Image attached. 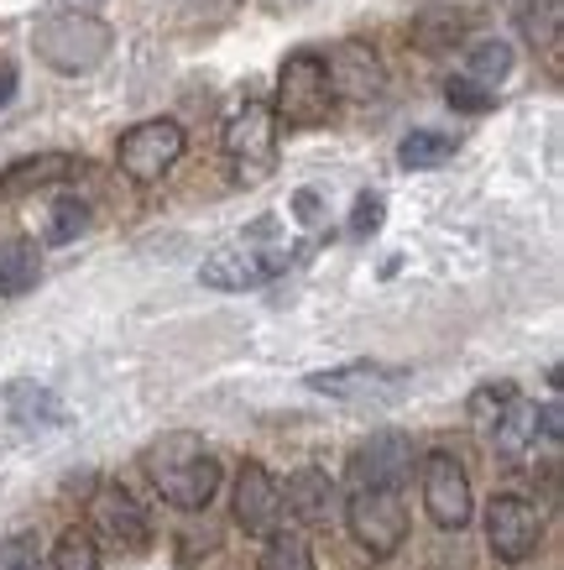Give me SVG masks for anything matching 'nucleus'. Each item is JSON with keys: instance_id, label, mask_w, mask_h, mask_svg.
<instances>
[{"instance_id": "1", "label": "nucleus", "mask_w": 564, "mask_h": 570, "mask_svg": "<svg viewBox=\"0 0 564 570\" xmlns=\"http://www.w3.org/2000/svg\"><path fill=\"white\" fill-rule=\"evenodd\" d=\"M147 476L172 508H184V513H199L215 502L220 492V461L205 450V440H194V434H162L157 445H147Z\"/></svg>"}, {"instance_id": "5", "label": "nucleus", "mask_w": 564, "mask_h": 570, "mask_svg": "<svg viewBox=\"0 0 564 570\" xmlns=\"http://www.w3.org/2000/svg\"><path fill=\"white\" fill-rule=\"evenodd\" d=\"M293 257L298 252H288V246H220L215 257H205V267H199V283L205 288H220V294H246V288H261V283H273V277H283L293 267Z\"/></svg>"}, {"instance_id": "20", "label": "nucleus", "mask_w": 564, "mask_h": 570, "mask_svg": "<svg viewBox=\"0 0 564 570\" xmlns=\"http://www.w3.org/2000/svg\"><path fill=\"white\" fill-rule=\"evenodd\" d=\"M492 440L502 455H523V450L538 440V409L533 403H523V397H513V409L492 424Z\"/></svg>"}, {"instance_id": "11", "label": "nucleus", "mask_w": 564, "mask_h": 570, "mask_svg": "<svg viewBox=\"0 0 564 570\" xmlns=\"http://www.w3.org/2000/svg\"><path fill=\"white\" fill-rule=\"evenodd\" d=\"M345 476H350V492L356 487H387V492H397L413 476V440L397 430H382L372 440H360Z\"/></svg>"}, {"instance_id": "4", "label": "nucleus", "mask_w": 564, "mask_h": 570, "mask_svg": "<svg viewBox=\"0 0 564 570\" xmlns=\"http://www.w3.org/2000/svg\"><path fill=\"white\" fill-rule=\"evenodd\" d=\"M345 523L356 544L372 560H387V554L403 550L408 539V508H403V492H387V487H356L350 502H345Z\"/></svg>"}, {"instance_id": "22", "label": "nucleus", "mask_w": 564, "mask_h": 570, "mask_svg": "<svg viewBox=\"0 0 564 570\" xmlns=\"http://www.w3.org/2000/svg\"><path fill=\"white\" fill-rule=\"evenodd\" d=\"M513 73V48L502 42V37H486L476 48H465V79H476V85H502Z\"/></svg>"}, {"instance_id": "21", "label": "nucleus", "mask_w": 564, "mask_h": 570, "mask_svg": "<svg viewBox=\"0 0 564 570\" xmlns=\"http://www.w3.org/2000/svg\"><path fill=\"white\" fill-rule=\"evenodd\" d=\"M455 147H461V141L449 137V131H413V137H403V147H397V163H403V168H413V174H424V168L449 163V157H455Z\"/></svg>"}, {"instance_id": "15", "label": "nucleus", "mask_w": 564, "mask_h": 570, "mask_svg": "<svg viewBox=\"0 0 564 570\" xmlns=\"http://www.w3.org/2000/svg\"><path fill=\"white\" fill-rule=\"evenodd\" d=\"M6 414L17 419L21 430H58V424H69L63 397L52 393L48 382H32V377H17L6 387Z\"/></svg>"}, {"instance_id": "27", "label": "nucleus", "mask_w": 564, "mask_h": 570, "mask_svg": "<svg viewBox=\"0 0 564 570\" xmlns=\"http://www.w3.org/2000/svg\"><path fill=\"white\" fill-rule=\"evenodd\" d=\"M52 570H100L95 539H89L85 529H69V534L58 539V550H52Z\"/></svg>"}, {"instance_id": "8", "label": "nucleus", "mask_w": 564, "mask_h": 570, "mask_svg": "<svg viewBox=\"0 0 564 570\" xmlns=\"http://www.w3.org/2000/svg\"><path fill=\"white\" fill-rule=\"evenodd\" d=\"M225 157L236 163L240 178H267L277 168V116L267 105H246L225 126Z\"/></svg>"}, {"instance_id": "25", "label": "nucleus", "mask_w": 564, "mask_h": 570, "mask_svg": "<svg viewBox=\"0 0 564 570\" xmlns=\"http://www.w3.org/2000/svg\"><path fill=\"white\" fill-rule=\"evenodd\" d=\"M513 397H517L513 382H486V387H476V393H471V424H481V430L492 434L496 419L513 409Z\"/></svg>"}, {"instance_id": "32", "label": "nucleus", "mask_w": 564, "mask_h": 570, "mask_svg": "<svg viewBox=\"0 0 564 570\" xmlns=\"http://www.w3.org/2000/svg\"><path fill=\"white\" fill-rule=\"evenodd\" d=\"M11 95H17V63H11V58H0V110L11 105Z\"/></svg>"}, {"instance_id": "2", "label": "nucleus", "mask_w": 564, "mask_h": 570, "mask_svg": "<svg viewBox=\"0 0 564 570\" xmlns=\"http://www.w3.org/2000/svg\"><path fill=\"white\" fill-rule=\"evenodd\" d=\"M110 27L100 17H85V11H52L32 27V48L37 58L58 73H89L105 63L110 52Z\"/></svg>"}, {"instance_id": "24", "label": "nucleus", "mask_w": 564, "mask_h": 570, "mask_svg": "<svg viewBox=\"0 0 564 570\" xmlns=\"http://www.w3.org/2000/svg\"><path fill=\"white\" fill-rule=\"evenodd\" d=\"M257 570H314V550H308L304 534H288V529H277L267 539V550H261Z\"/></svg>"}, {"instance_id": "12", "label": "nucleus", "mask_w": 564, "mask_h": 570, "mask_svg": "<svg viewBox=\"0 0 564 570\" xmlns=\"http://www.w3.org/2000/svg\"><path fill=\"white\" fill-rule=\"evenodd\" d=\"M236 523L257 539H273L283 529V487L261 461H246L236 476Z\"/></svg>"}, {"instance_id": "3", "label": "nucleus", "mask_w": 564, "mask_h": 570, "mask_svg": "<svg viewBox=\"0 0 564 570\" xmlns=\"http://www.w3.org/2000/svg\"><path fill=\"white\" fill-rule=\"evenodd\" d=\"M277 121L288 126H325L335 116V89H329L325 58L319 52H293L283 73H277Z\"/></svg>"}, {"instance_id": "26", "label": "nucleus", "mask_w": 564, "mask_h": 570, "mask_svg": "<svg viewBox=\"0 0 564 570\" xmlns=\"http://www.w3.org/2000/svg\"><path fill=\"white\" fill-rule=\"evenodd\" d=\"M89 230V205L85 199H58L48 215V242L52 246H69L73 236H85Z\"/></svg>"}, {"instance_id": "6", "label": "nucleus", "mask_w": 564, "mask_h": 570, "mask_svg": "<svg viewBox=\"0 0 564 570\" xmlns=\"http://www.w3.org/2000/svg\"><path fill=\"white\" fill-rule=\"evenodd\" d=\"M418 476H424L428 519L439 523V529H449V534H461L465 523H471V508H476V502H471V476H465V466L449 450H434V455H424Z\"/></svg>"}, {"instance_id": "10", "label": "nucleus", "mask_w": 564, "mask_h": 570, "mask_svg": "<svg viewBox=\"0 0 564 570\" xmlns=\"http://www.w3.org/2000/svg\"><path fill=\"white\" fill-rule=\"evenodd\" d=\"M408 372L403 366H382V362H345L329 366V372H314L308 387L325 397H340V403H387V397L403 393Z\"/></svg>"}, {"instance_id": "31", "label": "nucleus", "mask_w": 564, "mask_h": 570, "mask_svg": "<svg viewBox=\"0 0 564 570\" xmlns=\"http://www.w3.org/2000/svg\"><path fill=\"white\" fill-rule=\"evenodd\" d=\"M538 430H544L548 445H560V403H544V409H538Z\"/></svg>"}, {"instance_id": "30", "label": "nucleus", "mask_w": 564, "mask_h": 570, "mask_svg": "<svg viewBox=\"0 0 564 570\" xmlns=\"http://www.w3.org/2000/svg\"><path fill=\"white\" fill-rule=\"evenodd\" d=\"M382 194H356V209H350V236H372L382 225Z\"/></svg>"}, {"instance_id": "33", "label": "nucleus", "mask_w": 564, "mask_h": 570, "mask_svg": "<svg viewBox=\"0 0 564 570\" xmlns=\"http://www.w3.org/2000/svg\"><path fill=\"white\" fill-rule=\"evenodd\" d=\"M293 209H298V220H319V215H314V209H319V199H314V194H298V199H293Z\"/></svg>"}, {"instance_id": "13", "label": "nucleus", "mask_w": 564, "mask_h": 570, "mask_svg": "<svg viewBox=\"0 0 564 570\" xmlns=\"http://www.w3.org/2000/svg\"><path fill=\"white\" fill-rule=\"evenodd\" d=\"M89 519H95V529H100L110 544H120V550H147V544H152L147 508H141L126 487H100V492L89 498Z\"/></svg>"}, {"instance_id": "34", "label": "nucleus", "mask_w": 564, "mask_h": 570, "mask_svg": "<svg viewBox=\"0 0 564 570\" xmlns=\"http://www.w3.org/2000/svg\"><path fill=\"white\" fill-rule=\"evenodd\" d=\"M58 6H63V11H85V17H95V6H100V0H58Z\"/></svg>"}, {"instance_id": "29", "label": "nucleus", "mask_w": 564, "mask_h": 570, "mask_svg": "<svg viewBox=\"0 0 564 570\" xmlns=\"http://www.w3.org/2000/svg\"><path fill=\"white\" fill-rule=\"evenodd\" d=\"M0 570H42V544H37V534L0 539Z\"/></svg>"}, {"instance_id": "16", "label": "nucleus", "mask_w": 564, "mask_h": 570, "mask_svg": "<svg viewBox=\"0 0 564 570\" xmlns=\"http://www.w3.org/2000/svg\"><path fill=\"white\" fill-rule=\"evenodd\" d=\"M283 513H293L298 523H325L335 513V482L319 466L293 471L288 492H283Z\"/></svg>"}, {"instance_id": "23", "label": "nucleus", "mask_w": 564, "mask_h": 570, "mask_svg": "<svg viewBox=\"0 0 564 570\" xmlns=\"http://www.w3.org/2000/svg\"><path fill=\"white\" fill-rule=\"evenodd\" d=\"M517 32L528 37L533 48H560V0H523Z\"/></svg>"}, {"instance_id": "19", "label": "nucleus", "mask_w": 564, "mask_h": 570, "mask_svg": "<svg viewBox=\"0 0 564 570\" xmlns=\"http://www.w3.org/2000/svg\"><path fill=\"white\" fill-rule=\"evenodd\" d=\"M461 32H465V21H461V11H455V6H424V11L413 17V42H418L424 52L455 48V42H461Z\"/></svg>"}, {"instance_id": "28", "label": "nucleus", "mask_w": 564, "mask_h": 570, "mask_svg": "<svg viewBox=\"0 0 564 570\" xmlns=\"http://www.w3.org/2000/svg\"><path fill=\"white\" fill-rule=\"evenodd\" d=\"M445 100L455 105V110H465V116H486L496 105V89H486V85H476V79H449L445 85Z\"/></svg>"}, {"instance_id": "14", "label": "nucleus", "mask_w": 564, "mask_h": 570, "mask_svg": "<svg viewBox=\"0 0 564 570\" xmlns=\"http://www.w3.org/2000/svg\"><path fill=\"white\" fill-rule=\"evenodd\" d=\"M329 89L335 95H350V100H372L382 95V63H376V52L366 42H340V48L329 52Z\"/></svg>"}, {"instance_id": "17", "label": "nucleus", "mask_w": 564, "mask_h": 570, "mask_svg": "<svg viewBox=\"0 0 564 570\" xmlns=\"http://www.w3.org/2000/svg\"><path fill=\"white\" fill-rule=\"evenodd\" d=\"M79 174V157L69 153H42V157H21L0 174V199H17V194H32L42 184H58V178Z\"/></svg>"}, {"instance_id": "7", "label": "nucleus", "mask_w": 564, "mask_h": 570, "mask_svg": "<svg viewBox=\"0 0 564 570\" xmlns=\"http://www.w3.org/2000/svg\"><path fill=\"white\" fill-rule=\"evenodd\" d=\"M116 157H120V174L126 178H137V184H157V178L184 157V126L178 121H141V126H131V131L120 137Z\"/></svg>"}, {"instance_id": "9", "label": "nucleus", "mask_w": 564, "mask_h": 570, "mask_svg": "<svg viewBox=\"0 0 564 570\" xmlns=\"http://www.w3.org/2000/svg\"><path fill=\"white\" fill-rule=\"evenodd\" d=\"M538 539H544V513L528 498H517V492L492 498V508H486V544L496 550V560L517 566V560H528L538 550Z\"/></svg>"}, {"instance_id": "18", "label": "nucleus", "mask_w": 564, "mask_h": 570, "mask_svg": "<svg viewBox=\"0 0 564 570\" xmlns=\"http://www.w3.org/2000/svg\"><path fill=\"white\" fill-rule=\"evenodd\" d=\"M42 277V252L27 236H11L0 242V298H21L27 288H37Z\"/></svg>"}]
</instances>
